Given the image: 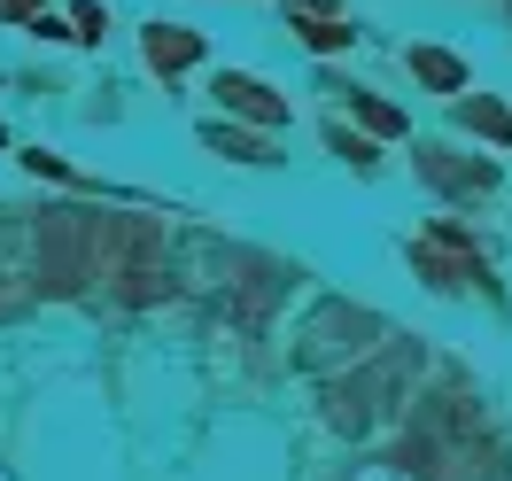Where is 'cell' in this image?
I'll list each match as a JSON object with an SVG mask.
<instances>
[{
    "instance_id": "2",
    "label": "cell",
    "mask_w": 512,
    "mask_h": 481,
    "mask_svg": "<svg viewBox=\"0 0 512 481\" xmlns=\"http://www.w3.org/2000/svg\"><path fill=\"white\" fill-rule=\"evenodd\" d=\"M365 334H381L373 311H357V303H319L303 334H295V365H334V357H365L373 342Z\"/></svg>"
},
{
    "instance_id": "4",
    "label": "cell",
    "mask_w": 512,
    "mask_h": 481,
    "mask_svg": "<svg viewBox=\"0 0 512 481\" xmlns=\"http://www.w3.org/2000/svg\"><path fill=\"white\" fill-rule=\"evenodd\" d=\"M218 101H225V109H241V117H256V125H288V101L272 94L264 78H249V70H225Z\"/></svg>"
},
{
    "instance_id": "6",
    "label": "cell",
    "mask_w": 512,
    "mask_h": 481,
    "mask_svg": "<svg viewBox=\"0 0 512 481\" xmlns=\"http://www.w3.org/2000/svg\"><path fill=\"white\" fill-rule=\"evenodd\" d=\"M412 70L435 86V94H458V86H466V63H458V55H443V47H412Z\"/></svg>"
},
{
    "instance_id": "10",
    "label": "cell",
    "mask_w": 512,
    "mask_h": 481,
    "mask_svg": "<svg viewBox=\"0 0 512 481\" xmlns=\"http://www.w3.org/2000/svg\"><path fill=\"white\" fill-rule=\"evenodd\" d=\"M350 101H357V117H365L373 132H404V117H396L388 101H373V94H350Z\"/></svg>"
},
{
    "instance_id": "3",
    "label": "cell",
    "mask_w": 512,
    "mask_h": 481,
    "mask_svg": "<svg viewBox=\"0 0 512 481\" xmlns=\"http://www.w3.org/2000/svg\"><path fill=\"white\" fill-rule=\"evenodd\" d=\"M419 179H427V187H443V194H489V187H497V163L450 156V148H419Z\"/></svg>"
},
{
    "instance_id": "5",
    "label": "cell",
    "mask_w": 512,
    "mask_h": 481,
    "mask_svg": "<svg viewBox=\"0 0 512 481\" xmlns=\"http://www.w3.org/2000/svg\"><path fill=\"white\" fill-rule=\"evenodd\" d=\"M202 55V32H179V24H148V63L156 70H187Z\"/></svg>"
},
{
    "instance_id": "7",
    "label": "cell",
    "mask_w": 512,
    "mask_h": 481,
    "mask_svg": "<svg viewBox=\"0 0 512 481\" xmlns=\"http://www.w3.org/2000/svg\"><path fill=\"white\" fill-rule=\"evenodd\" d=\"M458 117L474 132H489V140H512V109H497V101H458Z\"/></svg>"
},
{
    "instance_id": "11",
    "label": "cell",
    "mask_w": 512,
    "mask_h": 481,
    "mask_svg": "<svg viewBox=\"0 0 512 481\" xmlns=\"http://www.w3.org/2000/svg\"><path fill=\"white\" fill-rule=\"evenodd\" d=\"M24 8H39V0H0V16H24Z\"/></svg>"
},
{
    "instance_id": "1",
    "label": "cell",
    "mask_w": 512,
    "mask_h": 481,
    "mask_svg": "<svg viewBox=\"0 0 512 481\" xmlns=\"http://www.w3.org/2000/svg\"><path fill=\"white\" fill-rule=\"evenodd\" d=\"M412 373H419V350H412V342L381 350L373 365H357V373H342V381H326V419H334L342 435H373L388 412H404Z\"/></svg>"
},
{
    "instance_id": "8",
    "label": "cell",
    "mask_w": 512,
    "mask_h": 481,
    "mask_svg": "<svg viewBox=\"0 0 512 481\" xmlns=\"http://www.w3.org/2000/svg\"><path fill=\"white\" fill-rule=\"evenodd\" d=\"M202 140H210V148H225V156H241V163H272V148H264V140H249V132H225V125H210Z\"/></svg>"
},
{
    "instance_id": "9",
    "label": "cell",
    "mask_w": 512,
    "mask_h": 481,
    "mask_svg": "<svg viewBox=\"0 0 512 481\" xmlns=\"http://www.w3.org/2000/svg\"><path fill=\"white\" fill-rule=\"evenodd\" d=\"M295 32H303V39H311V47H319V55H334V47H350V24H326V16H319V24H295Z\"/></svg>"
}]
</instances>
